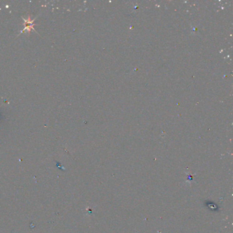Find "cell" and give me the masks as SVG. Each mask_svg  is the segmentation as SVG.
Instances as JSON below:
<instances>
[{"label": "cell", "instance_id": "cell-1", "mask_svg": "<svg viewBox=\"0 0 233 233\" xmlns=\"http://www.w3.org/2000/svg\"><path fill=\"white\" fill-rule=\"evenodd\" d=\"M23 19L25 21V27L23 29V30H21V32H24L25 30H27V32L30 33L31 30H34V19L32 20V21H30V17H28V19L26 20L24 18H23Z\"/></svg>", "mask_w": 233, "mask_h": 233}]
</instances>
